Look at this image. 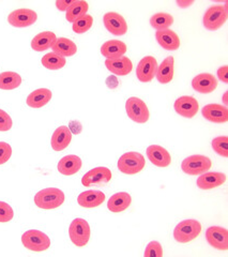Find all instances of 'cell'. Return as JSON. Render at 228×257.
<instances>
[{
	"mask_svg": "<svg viewBox=\"0 0 228 257\" xmlns=\"http://www.w3.org/2000/svg\"><path fill=\"white\" fill-rule=\"evenodd\" d=\"M174 24V16L165 12H159L153 14L150 18V25L157 31L169 29V27Z\"/></svg>",
	"mask_w": 228,
	"mask_h": 257,
	"instance_id": "cell-32",
	"label": "cell"
},
{
	"mask_svg": "<svg viewBox=\"0 0 228 257\" xmlns=\"http://www.w3.org/2000/svg\"><path fill=\"white\" fill-rule=\"evenodd\" d=\"M212 162L211 160L201 155H193L185 158L181 163V170L184 174L190 176H197L208 172Z\"/></svg>",
	"mask_w": 228,
	"mask_h": 257,
	"instance_id": "cell-6",
	"label": "cell"
},
{
	"mask_svg": "<svg viewBox=\"0 0 228 257\" xmlns=\"http://www.w3.org/2000/svg\"><path fill=\"white\" fill-rule=\"evenodd\" d=\"M56 35L53 31H43L38 34L31 41V48L35 52H45L56 41Z\"/></svg>",
	"mask_w": 228,
	"mask_h": 257,
	"instance_id": "cell-27",
	"label": "cell"
},
{
	"mask_svg": "<svg viewBox=\"0 0 228 257\" xmlns=\"http://www.w3.org/2000/svg\"><path fill=\"white\" fill-rule=\"evenodd\" d=\"M66 196L64 193L57 188H46L39 191L35 196V204L37 207L45 210H52L60 207L63 203Z\"/></svg>",
	"mask_w": 228,
	"mask_h": 257,
	"instance_id": "cell-1",
	"label": "cell"
},
{
	"mask_svg": "<svg viewBox=\"0 0 228 257\" xmlns=\"http://www.w3.org/2000/svg\"><path fill=\"white\" fill-rule=\"evenodd\" d=\"M145 257H162L163 256V247L159 241H151L146 246L144 253Z\"/></svg>",
	"mask_w": 228,
	"mask_h": 257,
	"instance_id": "cell-36",
	"label": "cell"
},
{
	"mask_svg": "<svg viewBox=\"0 0 228 257\" xmlns=\"http://www.w3.org/2000/svg\"><path fill=\"white\" fill-rule=\"evenodd\" d=\"M176 4L178 7L182 8V9H186V8L194 5V0H177Z\"/></svg>",
	"mask_w": 228,
	"mask_h": 257,
	"instance_id": "cell-42",
	"label": "cell"
},
{
	"mask_svg": "<svg viewBox=\"0 0 228 257\" xmlns=\"http://www.w3.org/2000/svg\"><path fill=\"white\" fill-rule=\"evenodd\" d=\"M201 232V224L197 220H184L179 223L174 229V238L177 242L188 243L196 239Z\"/></svg>",
	"mask_w": 228,
	"mask_h": 257,
	"instance_id": "cell-2",
	"label": "cell"
},
{
	"mask_svg": "<svg viewBox=\"0 0 228 257\" xmlns=\"http://www.w3.org/2000/svg\"><path fill=\"white\" fill-rule=\"evenodd\" d=\"M22 84V77L19 73L12 71H7L0 73V89L13 90L19 88Z\"/></svg>",
	"mask_w": 228,
	"mask_h": 257,
	"instance_id": "cell-30",
	"label": "cell"
},
{
	"mask_svg": "<svg viewBox=\"0 0 228 257\" xmlns=\"http://www.w3.org/2000/svg\"><path fill=\"white\" fill-rule=\"evenodd\" d=\"M150 162L158 167H167L172 163V157L169 152L159 145H151L146 150Z\"/></svg>",
	"mask_w": 228,
	"mask_h": 257,
	"instance_id": "cell-17",
	"label": "cell"
},
{
	"mask_svg": "<svg viewBox=\"0 0 228 257\" xmlns=\"http://www.w3.org/2000/svg\"><path fill=\"white\" fill-rule=\"evenodd\" d=\"M58 171L64 176H72L79 172L81 168V160L74 155H69L60 159L58 162Z\"/></svg>",
	"mask_w": 228,
	"mask_h": 257,
	"instance_id": "cell-26",
	"label": "cell"
},
{
	"mask_svg": "<svg viewBox=\"0 0 228 257\" xmlns=\"http://www.w3.org/2000/svg\"><path fill=\"white\" fill-rule=\"evenodd\" d=\"M227 21V7L225 6H212L206 11L203 15L202 24L206 29L215 31L221 28Z\"/></svg>",
	"mask_w": 228,
	"mask_h": 257,
	"instance_id": "cell-7",
	"label": "cell"
},
{
	"mask_svg": "<svg viewBox=\"0 0 228 257\" xmlns=\"http://www.w3.org/2000/svg\"><path fill=\"white\" fill-rule=\"evenodd\" d=\"M53 92L47 88H39V89L32 91L28 96L26 103L31 108H41L45 106L47 103L52 100Z\"/></svg>",
	"mask_w": 228,
	"mask_h": 257,
	"instance_id": "cell-24",
	"label": "cell"
},
{
	"mask_svg": "<svg viewBox=\"0 0 228 257\" xmlns=\"http://www.w3.org/2000/svg\"><path fill=\"white\" fill-rule=\"evenodd\" d=\"M212 149L218 156L228 157V138L227 136H217L212 140Z\"/></svg>",
	"mask_w": 228,
	"mask_h": 257,
	"instance_id": "cell-35",
	"label": "cell"
},
{
	"mask_svg": "<svg viewBox=\"0 0 228 257\" xmlns=\"http://www.w3.org/2000/svg\"><path fill=\"white\" fill-rule=\"evenodd\" d=\"M145 158L140 152L130 151L122 155L118 160V170L126 175H135L145 167Z\"/></svg>",
	"mask_w": 228,
	"mask_h": 257,
	"instance_id": "cell-4",
	"label": "cell"
},
{
	"mask_svg": "<svg viewBox=\"0 0 228 257\" xmlns=\"http://www.w3.org/2000/svg\"><path fill=\"white\" fill-rule=\"evenodd\" d=\"M206 240L208 243L219 251L228 248V231L221 226H211L206 230Z\"/></svg>",
	"mask_w": 228,
	"mask_h": 257,
	"instance_id": "cell-13",
	"label": "cell"
},
{
	"mask_svg": "<svg viewBox=\"0 0 228 257\" xmlns=\"http://www.w3.org/2000/svg\"><path fill=\"white\" fill-rule=\"evenodd\" d=\"M132 203V197L127 192H118L113 194L107 202L108 210L113 213H119L127 210Z\"/></svg>",
	"mask_w": 228,
	"mask_h": 257,
	"instance_id": "cell-25",
	"label": "cell"
},
{
	"mask_svg": "<svg viewBox=\"0 0 228 257\" xmlns=\"http://www.w3.org/2000/svg\"><path fill=\"white\" fill-rule=\"evenodd\" d=\"M41 62H42L43 67L48 70H60L66 66L67 60L64 57L52 52L44 55Z\"/></svg>",
	"mask_w": 228,
	"mask_h": 257,
	"instance_id": "cell-33",
	"label": "cell"
},
{
	"mask_svg": "<svg viewBox=\"0 0 228 257\" xmlns=\"http://www.w3.org/2000/svg\"><path fill=\"white\" fill-rule=\"evenodd\" d=\"M13 125L12 118L7 111L0 109V132H7L11 130Z\"/></svg>",
	"mask_w": 228,
	"mask_h": 257,
	"instance_id": "cell-39",
	"label": "cell"
},
{
	"mask_svg": "<svg viewBox=\"0 0 228 257\" xmlns=\"http://www.w3.org/2000/svg\"><path fill=\"white\" fill-rule=\"evenodd\" d=\"M174 108L178 115L191 119L197 114L199 109V104L197 100L193 98V96L183 95L175 101Z\"/></svg>",
	"mask_w": 228,
	"mask_h": 257,
	"instance_id": "cell-14",
	"label": "cell"
},
{
	"mask_svg": "<svg viewBox=\"0 0 228 257\" xmlns=\"http://www.w3.org/2000/svg\"><path fill=\"white\" fill-rule=\"evenodd\" d=\"M22 243L29 251L43 252L51 246V239L43 231L29 229L22 236Z\"/></svg>",
	"mask_w": 228,
	"mask_h": 257,
	"instance_id": "cell-3",
	"label": "cell"
},
{
	"mask_svg": "<svg viewBox=\"0 0 228 257\" xmlns=\"http://www.w3.org/2000/svg\"><path fill=\"white\" fill-rule=\"evenodd\" d=\"M227 73H228V67H227V66H223V67H221L219 69H217V72H216V74H217L218 79L221 80V82L225 83V84H227V83H228V76H227Z\"/></svg>",
	"mask_w": 228,
	"mask_h": 257,
	"instance_id": "cell-41",
	"label": "cell"
},
{
	"mask_svg": "<svg viewBox=\"0 0 228 257\" xmlns=\"http://www.w3.org/2000/svg\"><path fill=\"white\" fill-rule=\"evenodd\" d=\"M126 110L129 118L137 123H146L149 120L150 112L146 103L136 96L128 99L126 103Z\"/></svg>",
	"mask_w": 228,
	"mask_h": 257,
	"instance_id": "cell-8",
	"label": "cell"
},
{
	"mask_svg": "<svg viewBox=\"0 0 228 257\" xmlns=\"http://www.w3.org/2000/svg\"><path fill=\"white\" fill-rule=\"evenodd\" d=\"M92 25H93V18L91 15L86 14L73 23L72 29L75 34L81 35V34H85V32H87L89 29H90Z\"/></svg>",
	"mask_w": 228,
	"mask_h": 257,
	"instance_id": "cell-34",
	"label": "cell"
},
{
	"mask_svg": "<svg viewBox=\"0 0 228 257\" xmlns=\"http://www.w3.org/2000/svg\"><path fill=\"white\" fill-rule=\"evenodd\" d=\"M105 200V194L99 190H88L80 193L77 197V203L84 208H95L102 205Z\"/></svg>",
	"mask_w": 228,
	"mask_h": 257,
	"instance_id": "cell-22",
	"label": "cell"
},
{
	"mask_svg": "<svg viewBox=\"0 0 228 257\" xmlns=\"http://www.w3.org/2000/svg\"><path fill=\"white\" fill-rule=\"evenodd\" d=\"M222 101L224 103V106H227L228 105V91H225L223 98H222Z\"/></svg>",
	"mask_w": 228,
	"mask_h": 257,
	"instance_id": "cell-43",
	"label": "cell"
},
{
	"mask_svg": "<svg viewBox=\"0 0 228 257\" xmlns=\"http://www.w3.org/2000/svg\"><path fill=\"white\" fill-rule=\"evenodd\" d=\"M12 156V147L6 142H0V165L7 163Z\"/></svg>",
	"mask_w": 228,
	"mask_h": 257,
	"instance_id": "cell-38",
	"label": "cell"
},
{
	"mask_svg": "<svg viewBox=\"0 0 228 257\" xmlns=\"http://www.w3.org/2000/svg\"><path fill=\"white\" fill-rule=\"evenodd\" d=\"M202 117L210 122L225 123L228 121V109L221 104H207L201 109Z\"/></svg>",
	"mask_w": 228,
	"mask_h": 257,
	"instance_id": "cell-15",
	"label": "cell"
},
{
	"mask_svg": "<svg viewBox=\"0 0 228 257\" xmlns=\"http://www.w3.org/2000/svg\"><path fill=\"white\" fill-rule=\"evenodd\" d=\"M103 24L111 35L125 36L128 32V23L124 16L117 12H107L103 16Z\"/></svg>",
	"mask_w": 228,
	"mask_h": 257,
	"instance_id": "cell-12",
	"label": "cell"
},
{
	"mask_svg": "<svg viewBox=\"0 0 228 257\" xmlns=\"http://www.w3.org/2000/svg\"><path fill=\"white\" fill-rule=\"evenodd\" d=\"M74 2L75 0H57L56 7L59 11H67Z\"/></svg>",
	"mask_w": 228,
	"mask_h": 257,
	"instance_id": "cell-40",
	"label": "cell"
},
{
	"mask_svg": "<svg viewBox=\"0 0 228 257\" xmlns=\"http://www.w3.org/2000/svg\"><path fill=\"white\" fill-rule=\"evenodd\" d=\"M38 14L30 9H18L11 12L8 16V22L11 26L16 28L29 27L37 22Z\"/></svg>",
	"mask_w": 228,
	"mask_h": 257,
	"instance_id": "cell-11",
	"label": "cell"
},
{
	"mask_svg": "<svg viewBox=\"0 0 228 257\" xmlns=\"http://www.w3.org/2000/svg\"><path fill=\"white\" fill-rule=\"evenodd\" d=\"M127 44L120 40H109L101 46V54L106 59L119 58L127 53Z\"/></svg>",
	"mask_w": 228,
	"mask_h": 257,
	"instance_id": "cell-23",
	"label": "cell"
},
{
	"mask_svg": "<svg viewBox=\"0 0 228 257\" xmlns=\"http://www.w3.org/2000/svg\"><path fill=\"white\" fill-rule=\"evenodd\" d=\"M53 53L61 56V57H71L77 52L76 44L68 38H57L55 43L52 45Z\"/></svg>",
	"mask_w": 228,
	"mask_h": 257,
	"instance_id": "cell-28",
	"label": "cell"
},
{
	"mask_svg": "<svg viewBox=\"0 0 228 257\" xmlns=\"http://www.w3.org/2000/svg\"><path fill=\"white\" fill-rule=\"evenodd\" d=\"M111 177L112 175L109 168L99 166L87 172L81 178V183L86 188L102 187L111 180Z\"/></svg>",
	"mask_w": 228,
	"mask_h": 257,
	"instance_id": "cell-9",
	"label": "cell"
},
{
	"mask_svg": "<svg viewBox=\"0 0 228 257\" xmlns=\"http://www.w3.org/2000/svg\"><path fill=\"white\" fill-rule=\"evenodd\" d=\"M156 39L159 45L166 51H177L180 47V39L172 29L157 31Z\"/></svg>",
	"mask_w": 228,
	"mask_h": 257,
	"instance_id": "cell-21",
	"label": "cell"
},
{
	"mask_svg": "<svg viewBox=\"0 0 228 257\" xmlns=\"http://www.w3.org/2000/svg\"><path fill=\"white\" fill-rule=\"evenodd\" d=\"M226 182V175L218 172H206L201 174L196 181V186L201 190H211L222 186Z\"/></svg>",
	"mask_w": 228,
	"mask_h": 257,
	"instance_id": "cell-18",
	"label": "cell"
},
{
	"mask_svg": "<svg viewBox=\"0 0 228 257\" xmlns=\"http://www.w3.org/2000/svg\"><path fill=\"white\" fill-rule=\"evenodd\" d=\"M14 216L12 207L5 202H0V223L10 222Z\"/></svg>",
	"mask_w": 228,
	"mask_h": 257,
	"instance_id": "cell-37",
	"label": "cell"
},
{
	"mask_svg": "<svg viewBox=\"0 0 228 257\" xmlns=\"http://www.w3.org/2000/svg\"><path fill=\"white\" fill-rule=\"evenodd\" d=\"M89 9V5L87 2L84 0H75L69 9L66 11V19L69 23H74L76 20H78L81 16L87 14Z\"/></svg>",
	"mask_w": 228,
	"mask_h": 257,
	"instance_id": "cell-31",
	"label": "cell"
},
{
	"mask_svg": "<svg viewBox=\"0 0 228 257\" xmlns=\"http://www.w3.org/2000/svg\"><path fill=\"white\" fill-rule=\"evenodd\" d=\"M105 67L112 74L118 76H126L132 72L133 63L131 59L126 57V56H122V57L119 58L106 59L105 60Z\"/></svg>",
	"mask_w": 228,
	"mask_h": 257,
	"instance_id": "cell-19",
	"label": "cell"
},
{
	"mask_svg": "<svg viewBox=\"0 0 228 257\" xmlns=\"http://www.w3.org/2000/svg\"><path fill=\"white\" fill-rule=\"evenodd\" d=\"M72 141V132L66 125L57 127L52 135L51 146L55 151H62L66 149Z\"/></svg>",
	"mask_w": 228,
	"mask_h": 257,
	"instance_id": "cell-20",
	"label": "cell"
},
{
	"mask_svg": "<svg viewBox=\"0 0 228 257\" xmlns=\"http://www.w3.org/2000/svg\"><path fill=\"white\" fill-rule=\"evenodd\" d=\"M192 87L195 91L208 94L216 89L217 79L210 73H200L192 79Z\"/></svg>",
	"mask_w": 228,
	"mask_h": 257,
	"instance_id": "cell-16",
	"label": "cell"
},
{
	"mask_svg": "<svg viewBox=\"0 0 228 257\" xmlns=\"http://www.w3.org/2000/svg\"><path fill=\"white\" fill-rule=\"evenodd\" d=\"M91 230L89 223L84 219H74L69 226L70 239L76 246H85L90 240Z\"/></svg>",
	"mask_w": 228,
	"mask_h": 257,
	"instance_id": "cell-5",
	"label": "cell"
},
{
	"mask_svg": "<svg viewBox=\"0 0 228 257\" xmlns=\"http://www.w3.org/2000/svg\"><path fill=\"white\" fill-rule=\"evenodd\" d=\"M158 61L152 56H146L136 68V76L142 83H149L156 77L158 71Z\"/></svg>",
	"mask_w": 228,
	"mask_h": 257,
	"instance_id": "cell-10",
	"label": "cell"
},
{
	"mask_svg": "<svg viewBox=\"0 0 228 257\" xmlns=\"http://www.w3.org/2000/svg\"><path fill=\"white\" fill-rule=\"evenodd\" d=\"M174 64L175 60L173 56H168L164 60L162 61L160 67H158L157 71V79L158 82L161 84H168L173 80L174 78Z\"/></svg>",
	"mask_w": 228,
	"mask_h": 257,
	"instance_id": "cell-29",
	"label": "cell"
}]
</instances>
